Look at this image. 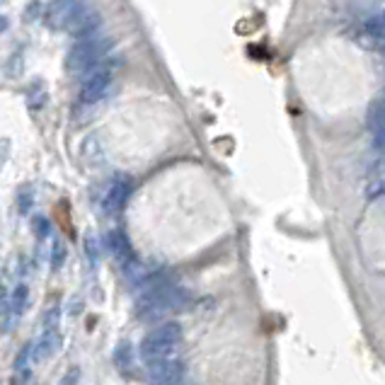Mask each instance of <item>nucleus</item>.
<instances>
[{
	"label": "nucleus",
	"instance_id": "f257e3e1",
	"mask_svg": "<svg viewBox=\"0 0 385 385\" xmlns=\"http://www.w3.org/2000/svg\"><path fill=\"white\" fill-rule=\"evenodd\" d=\"M187 303H189V291L165 281L155 272L143 283V291H141L139 301H136V311H139V315L143 320H155V317H163L172 311H182Z\"/></svg>",
	"mask_w": 385,
	"mask_h": 385
},
{
	"label": "nucleus",
	"instance_id": "f03ea898",
	"mask_svg": "<svg viewBox=\"0 0 385 385\" xmlns=\"http://www.w3.org/2000/svg\"><path fill=\"white\" fill-rule=\"evenodd\" d=\"M182 342V325L180 322H163L155 330H150L141 339V356L146 359V363L158 361V359H170L175 354V349Z\"/></svg>",
	"mask_w": 385,
	"mask_h": 385
},
{
	"label": "nucleus",
	"instance_id": "7ed1b4c3",
	"mask_svg": "<svg viewBox=\"0 0 385 385\" xmlns=\"http://www.w3.org/2000/svg\"><path fill=\"white\" fill-rule=\"evenodd\" d=\"M109 54V42L100 34H93V37L78 39L75 47L68 52V65L70 73H90L93 68L102 65V61L107 58Z\"/></svg>",
	"mask_w": 385,
	"mask_h": 385
},
{
	"label": "nucleus",
	"instance_id": "20e7f679",
	"mask_svg": "<svg viewBox=\"0 0 385 385\" xmlns=\"http://www.w3.org/2000/svg\"><path fill=\"white\" fill-rule=\"evenodd\" d=\"M100 24H102V17H100L97 10H95L93 5L78 3L75 5V13L70 15L68 24H65V32L73 34V37H78V39H85V37L97 34Z\"/></svg>",
	"mask_w": 385,
	"mask_h": 385
},
{
	"label": "nucleus",
	"instance_id": "39448f33",
	"mask_svg": "<svg viewBox=\"0 0 385 385\" xmlns=\"http://www.w3.org/2000/svg\"><path fill=\"white\" fill-rule=\"evenodd\" d=\"M111 83V70L109 65H97L90 73H85V80L80 85V102L85 104H95L107 95Z\"/></svg>",
	"mask_w": 385,
	"mask_h": 385
},
{
	"label": "nucleus",
	"instance_id": "423d86ee",
	"mask_svg": "<svg viewBox=\"0 0 385 385\" xmlns=\"http://www.w3.org/2000/svg\"><path fill=\"white\" fill-rule=\"evenodd\" d=\"M131 189H134V182H131V177L126 175H116L114 180L107 184V189H104L102 194V201H100V209H102V214H116V211L124 209V204L129 201L131 196Z\"/></svg>",
	"mask_w": 385,
	"mask_h": 385
},
{
	"label": "nucleus",
	"instance_id": "0eeeda50",
	"mask_svg": "<svg viewBox=\"0 0 385 385\" xmlns=\"http://www.w3.org/2000/svg\"><path fill=\"white\" fill-rule=\"evenodd\" d=\"M187 366L182 359H158V361L148 363V378L153 381V385H175L184 381Z\"/></svg>",
	"mask_w": 385,
	"mask_h": 385
},
{
	"label": "nucleus",
	"instance_id": "6e6552de",
	"mask_svg": "<svg viewBox=\"0 0 385 385\" xmlns=\"http://www.w3.org/2000/svg\"><path fill=\"white\" fill-rule=\"evenodd\" d=\"M104 247L109 250L111 257H116V260L121 262V265H131V262L136 260L134 255V247H131L129 237L124 235L121 230H116V228H111V230L104 233Z\"/></svg>",
	"mask_w": 385,
	"mask_h": 385
},
{
	"label": "nucleus",
	"instance_id": "1a4fd4ad",
	"mask_svg": "<svg viewBox=\"0 0 385 385\" xmlns=\"http://www.w3.org/2000/svg\"><path fill=\"white\" fill-rule=\"evenodd\" d=\"M61 344H63V339H61L58 330H44V334L39 337V342L32 344V359L37 363L47 361V359H52L54 354L58 352Z\"/></svg>",
	"mask_w": 385,
	"mask_h": 385
},
{
	"label": "nucleus",
	"instance_id": "9d476101",
	"mask_svg": "<svg viewBox=\"0 0 385 385\" xmlns=\"http://www.w3.org/2000/svg\"><path fill=\"white\" fill-rule=\"evenodd\" d=\"M75 5H78V3H70V0H65V3L47 5V22L52 24V27H56V29H65L70 15L75 13Z\"/></svg>",
	"mask_w": 385,
	"mask_h": 385
},
{
	"label": "nucleus",
	"instance_id": "9b49d317",
	"mask_svg": "<svg viewBox=\"0 0 385 385\" xmlns=\"http://www.w3.org/2000/svg\"><path fill=\"white\" fill-rule=\"evenodd\" d=\"M363 34H366L373 44H385V13L378 10L376 15H368V17L363 19Z\"/></svg>",
	"mask_w": 385,
	"mask_h": 385
},
{
	"label": "nucleus",
	"instance_id": "f8f14e48",
	"mask_svg": "<svg viewBox=\"0 0 385 385\" xmlns=\"http://www.w3.org/2000/svg\"><path fill=\"white\" fill-rule=\"evenodd\" d=\"M114 363L121 373H131L136 366V356H134V347L131 342H119L114 349Z\"/></svg>",
	"mask_w": 385,
	"mask_h": 385
},
{
	"label": "nucleus",
	"instance_id": "ddd939ff",
	"mask_svg": "<svg viewBox=\"0 0 385 385\" xmlns=\"http://www.w3.org/2000/svg\"><path fill=\"white\" fill-rule=\"evenodd\" d=\"M27 301H29V288H27V283H19V286H15L13 296H10V308H13L15 315L24 313V308H27Z\"/></svg>",
	"mask_w": 385,
	"mask_h": 385
},
{
	"label": "nucleus",
	"instance_id": "4468645a",
	"mask_svg": "<svg viewBox=\"0 0 385 385\" xmlns=\"http://www.w3.org/2000/svg\"><path fill=\"white\" fill-rule=\"evenodd\" d=\"M13 315L15 313H13V308H10V298H8V293H5V288L0 286V332L8 330L10 317Z\"/></svg>",
	"mask_w": 385,
	"mask_h": 385
},
{
	"label": "nucleus",
	"instance_id": "2eb2a0df",
	"mask_svg": "<svg viewBox=\"0 0 385 385\" xmlns=\"http://www.w3.org/2000/svg\"><path fill=\"white\" fill-rule=\"evenodd\" d=\"M27 102H29V107L32 109H39V107L47 104V90H44L42 83L32 85V90H29V95H27Z\"/></svg>",
	"mask_w": 385,
	"mask_h": 385
},
{
	"label": "nucleus",
	"instance_id": "dca6fc26",
	"mask_svg": "<svg viewBox=\"0 0 385 385\" xmlns=\"http://www.w3.org/2000/svg\"><path fill=\"white\" fill-rule=\"evenodd\" d=\"M32 230H34V235H37L39 240H44V237H49V233H52V223L44 219V216H34Z\"/></svg>",
	"mask_w": 385,
	"mask_h": 385
},
{
	"label": "nucleus",
	"instance_id": "f3484780",
	"mask_svg": "<svg viewBox=\"0 0 385 385\" xmlns=\"http://www.w3.org/2000/svg\"><path fill=\"white\" fill-rule=\"evenodd\" d=\"M68 257V250H65L63 242H54V250H52V269H61Z\"/></svg>",
	"mask_w": 385,
	"mask_h": 385
},
{
	"label": "nucleus",
	"instance_id": "a211bd4d",
	"mask_svg": "<svg viewBox=\"0 0 385 385\" xmlns=\"http://www.w3.org/2000/svg\"><path fill=\"white\" fill-rule=\"evenodd\" d=\"M29 354H32V344H24V347L19 349L17 359H15V371H17V373H22V371H24V363H27Z\"/></svg>",
	"mask_w": 385,
	"mask_h": 385
},
{
	"label": "nucleus",
	"instance_id": "6ab92c4d",
	"mask_svg": "<svg viewBox=\"0 0 385 385\" xmlns=\"http://www.w3.org/2000/svg\"><path fill=\"white\" fill-rule=\"evenodd\" d=\"M78 383H80V368L78 366L68 368V371L63 373V378L58 381V385H78Z\"/></svg>",
	"mask_w": 385,
	"mask_h": 385
},
{
	"label": "nucleus",
	"instance_id": "aec40b11",
	"mask_svg": "<svg viewBox=\"0 0 385 385\" xmlns=\"http://www.w3.org/2000/svg\"><path fill=\"white\" fill-rule=\"evenodd\" d=\"M24 381H27V373H17V376H15V381H13V385H24Z\"/></svg>",
	"mask_w": 385,
	"mask_h": 385
},
{
	"label": "nucleus",
	"instance_id": "412c9836",
	"mask_svg": "<svg viewBox=\"0 0 385 385\" xmlns=\"http://www.w3.org/2000/svg\"><path fill=\"white\" fill-rule=\"evenodd\" d=\"M5 29H8V17L0 13V32H5Z\"/></svg>",
	"mask_w": 385,
	"mask_h": 385
},
{
	"label": "nucleus",
	"instance_id": "4be33fe9",
	"mask_svg": "<svg viewBox=\"0 0 385 385\" xmlns=\"http://www.w3.org/2000/svg\"><path fill=\"white\" fill-rule=\"evenodd\" d=\"M175 385H189V383H184V381H182V383H175Z\"/></svg>",
	"mask_w": 385,
	"mask_h": 385
},
{
	"label": "nucleus",
	"instance_id": "5701e85b",
	"mask_svg": "<svg viewBox=\"0 0 385 385\" xmlns=\"http://www.w3.org/2000/svg\"><path fill=\"white\" fill-rule=\"evenodd\" d=\"M383 100H385V95H383Z\"/></svg>",
	"mask_w": 385,
	"mask_h": 385
}]
</instances>
